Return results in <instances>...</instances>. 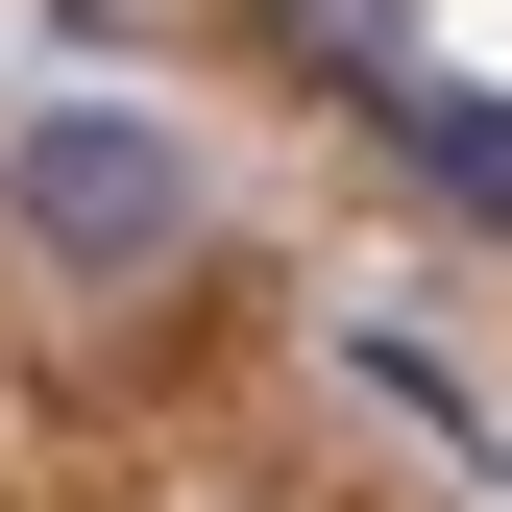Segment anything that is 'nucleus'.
Returning <instances> with one entry per match:
<instances>
[{
	"label": "nucleus",
	"mask_w": 512,
	"mask_h": 512,
	"mask_svg": "<svg viewBox=\"0 0 512 512\" xmlns=\"http://www.w3.org/2000/svg\"><path fill=\"white\" fill-rule=\"evenodd\" d=\"M269 25V74H317V98H391L415 74V0H244Z\"/></svg>",
	"instance_id": "7ed1b4c3"
},
{
	"label": "nucleus",
	"mask_w": 512,
	"mask_h": 512,
	"mask_svg": "<svg viewBox=\"0 0 512 512\" xmlns=\"http://www.w3.org/2000/svg\"><path fill=\"white\" fill-rule=\"evenodd\" d=\"M0 220H25L49 293H171L196 269V147H171L147 98H25V147H0Z\"/></svg>",
	"instance_id": "f257e3e1"
},
{
	"label": "nucleus",
	"mask_w": 512,
	"mask_h": 512,
	"mask_svg": "<svg viewBox=\"0 0 512 512\" xmlns=\"http://www.w3.org/2000/svg\"><path fill=\"white\" fill-rule=\"evenodd\" d=\"M366 122H391V171H415V196H464V220H512V98H464V74H391Z\"/></svg>",
	"instance_id": "f03ea898"
}]
</instances>
